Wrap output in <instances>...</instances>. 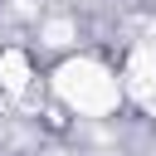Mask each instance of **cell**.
I'll return each mask as SVG.
<instances>
[{"mask_svg": "<svg viewBox=\"0 0 156 156\" xmlns=\"http://www.w3.org/2000/svg\"><path fill=\"white\" fill-rule=\"evenodd\" d=\"M54 88H58V98H63L68 107H78V112H88V117L112 112L117 98H122V83H117L102 63H93V58H68V63L54 73Z\"/></svg>", "mask_w": 156, "mask_h": 156, "instance_id": "1", "label": "cell"}, {"mask_svg": "<svg viewBox=\"0 0 156 156\" xmlns=\"http://www.w3.org/2000/svg\"><path fill=\"white\" fill-rule=\"evenodd\" d=\"M122 88H127L146 112H156V44H136V49H132L127 73H122Z\"/></svg>", "mask_w": 156, "mask_h": 156, "instance_id": "2", "label": "cell"}, {"mask_svg": "<svg viewBox=\"0 0 156 156\" xmlns=\"http://www.w3.org/2000/svg\"><path fill=\"white\" fill-rule=\"evenodd\" d=\"M0 88L5 93H24L29 88V58L20 49H0Z\"/></svg>", "mask_w": 156, "mask_h": 156, "instance_id": "3", "label": "cell"}, {"mask_svg": "<svg viewBox=\"0 0 156 156\" xmlns=\"http://www.w3.org/2000/svg\"><path fill=\"white\" fill-rule=\"evenodd\" d=\"M68 34H73V24H68V20H54V24H44V39H49V44H68Z\"/></svg>", "mask_w": 156, "mask_h": 156, "instance_id": "4", "label": "cell"}]
</instances>
